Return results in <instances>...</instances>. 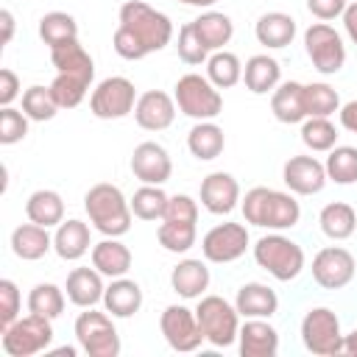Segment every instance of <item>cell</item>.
Wrapping results in <instances>:
<instances>
[{
    "label": "cell",
    "instance_id": "2",
    "mask_svg": "<svg viewBox=\"0 0 357 357\" xmlns=\"http://www.w3.org/2000/svg\"><path fill=\"white\" fill-rule=\"evenodd\" d=\"M240 209L245 223L271 229V231L293 229L301 218V206L293 198V192H282L273 187H251L240 201Z\"/></svg>",
    "mask_w": 357,
    "mask_h": 357
},
{
    "label": "cell",
    "instance_id": "5",
    "mask_svg": "<svg viewBox=\"0 0 357 357\" xmlns=\"http://www.w3.org/2000/svg\"><path fill=\"white\" fill-rule=\"evenodd\" d=\"M195 318H198V326L209 346L226 349V346L237 343L240 312L223 296H201L198 307H195Z\"/></svg>",
    "mask_w": 357,
    "mask_h": 357
},
{
    "label": "cell",
    "instance_id": "7",
    "mask_svg": "<svg viewBox=\"0 0 357 357\" xmlns=\"http://www.w3.org/2000/svg\"><path fill=\"white\" fill-rule=\"evenodd\" d=\"M75 340L78 349L89 357H117L120 354V335L109 312H98L86 307L75 318Z\"/></svg>",
    "mask_w": 357,
    "mask_h": 357
},
{
    "label": "cell",
    "instance_id": "47",
    "mask_svg": "<svg viewBox=\"0 0 357 357\" xmlns=\"http://www.w3.org/2000/svg\"><path fill=\"white\" fill-rule=\"evenodd\" d=\"M22 310V296L11 279H0V332L11 326L20 318Z\"/></svg>",
    "mask_w": 357,
    "mask_h": 357
},
{
    "label": "cell",
    "instance_id": "35",
    "mask_svg": "<svg viewBox=\"0 0 357 357\" xmlns=\"http://www.w3.org/2000/svg\"><path fill=\"white\" fill-rule=\"evenodd\" d=\"M39 36L47 47H59V45H67L73 39H78V22L73 14L67 11H47L42 20H39Z\"/></svg>",
    "mask_w": 357,
    "mask_h": 357
},
{
    "label": "cell",
    "instance_id": "27",
    "mask_svg": "<svg viewBox=\"0 0 357 357\" xmlns=\"http://www.w3.org/2000/svg\"><path fill=\"white\" fill-rule=\"evenodd\" d=\"M170 287L181 296V298H201L204 290L209 287V268L204 259H181L173 271H170Z\"/></svg>",
    "mask_w": 357,
    "mask_h": 357
},
{
    "label": "cell",
    "instance_id": "45",
    "mask_svg": "<svg viewBox=\"0 0 357 357\" xmlns=\"http://www.w3.org/2000/svg\"><path fill=\"white\" fill-rule=\"evenodd\" d=\"M178 59L184 61V64H206V59H209V50L204 47V42L198 39V33H195V28H192V22H184L181 28H178Z\"/></svg>",
    "mask_w": 357,
    "mask_h": 357
},
{
    "label": "cell",
    "instance_id": "24",
    "mask_svg": "<svg viewBox=\"0 0 357 357\" xmlns=\"http://www.w3.org/2000/svg\"><path fill=\"white\" fill-rule=\"evenodd\" d=\"M254 36L268 50L287 47L296 39V20L290 14H284V11H265L254 22Z\"/></svg>",
    "mask_w": 357,
    "mask_h": 357
},
{
    "label": "cell",
    "instance_id": "3",
    "mask_svg": "<svg viewBox=\"0 0 357 357\" xmlns=\"http://www.w3.org/2000/svg\"><path fill=\"white\" fill-rule=\"evenodd\" d=\"M84 209L89 215V223L103 234V237H123L131 229V204L123 195L117 184L100 181L86 190L84 195Z\"/></svg>",
    "mask_w": 357,
    "mask_h": 357
},
{
    "label": "cell",
    "instance_id": "14",
    "mask_svg": "<svg viewBox=\"0 0 357 357\" xmlns=\"http://www.w3.org/2000/svg\"><path fill=\"white\" fill-rule=\"evenodd\" d=\"M312 279L324 290H340L346 287L357 273V259L343 245H326L312 257Z\"/></svg>",
    "mask_w": 357,
    "mask_h": 357
},
{
    "label": "cell",
    "instance_id": "48",
    "mask_svg": "<svg viewBox=\"0 0 357 357\" xmlns=\"http://www.w3.org/2000/svg\"><path fill=\"white\" fill-rule=\"evenodd\" d=\"M162 220H176V223H198V201L187 192H176L167 198V209Z\"/></svg>",
    "mask_w": 357,
    "mask_h": 357
},
{
    "label": "cell",
    "instance_id": "8",
    "mask_svg": "<svg viewBox=\"0 0 357 357\" xmlns=\"http://www.w3.org/2000/svg\"><path fill=\"white\" fill-rule=\"evenodd\" d=\"M0 335L3 351L8 357H31L47 351V346L53 343V324L45 315L28 312L25 318H17L11 326H6Z\"/></svg>",
    "mask_w": 357,
    "mask_h": 357
},
{
    "label": "cell",
    "instance_id": "56",
    "mask_svg": "<svg viewBox=\"0 0 357 357\" xmlns=\"http://www.w3.org/2000/svg\"><path fill=\"white\" fill-rule=\"evenodd\" d=\"M53 354H67V357H75L78 349L75 346H61V349H53Z\"/></svg>",
    "mask_w": 357,
    "mask_h": 357
},
{
    "label": "cell",
    "instance_id": "11",
    "mask_svg": "<svg viewBox=\"0 0 357 357\" xmlns=\"http://www.w3.org/2000/svg\"><path fill=\"white\" fill-rule=\"evenodd\" d=\"M137 106V89L126 75L103 78L89 95V112L100 120H120Z\"/></svg>",
    "mask_w": 357,
    "mask_h": 357
},
{
    "label": "cell",
    "instance_id": "43",
    "mask_svg": "<svg viewBox=\"0 0 357 357\" xmlns=\"http://www.w3.org/2000/svg\"><path fill=\"white\" fill-rule=\"evenodd\" d=\"M50 92H53V100L59 103V109H75L86 98L89 81H84L78 75H70V73H56V78L50 84Z\"/></svg>",
    "mask_w": 357,
    "mask_h": 357
},
{
    "label": "cell",
    "instance_id": "54",
    "mask_svg": "<svg viewBox=\"0 0 357 357\" xmlns=\"http://www.w3.org/2000/svg\"><path fill=\"white\" fill-rule=\"evenodd\" d=\"M343 354L357 357V326H354L349 335H343Z\"/></svg>",
    "mask_w": 357,
    "mask_h": 357
},
{
    "label": "cell",
    "instance_id": "9",
    "mask_svg": "<svg viewBox=\"0 0 357 357\" xmlns=\"http://www.w3.org/2000/svg\"><path fill=\"white\" fill-rule=\"evenodd\" d=\"M301 343L307 351L318 357H335L343 354V332L340 318L329 307H312L301 318Z\"/></svg>",
    "mask_w": 357,
    "mask_h": 357
},
{
    "label": "cell",
    "instance_id": "6",
    "mask_svg": "<svg viewBox=\"0 0 357 357\" xmlns=\"http://www.w3.org/2000/svg\"><path fill=\"white\" fill-rule=\"evenodd\" d=\"M173 98H176L178 112L192 120H215L223 112L220 89L206 75H198V73L181 75L173 86Z\"/></svg>",
    "mask_w": 357,
    "mask_h": 357
},
{
    "label": "cell",
    "instance_id": "21",
    "mask_svg": "<svg viewBox=\"0 0 357 357\" xmlns=\"http://www.w3.org/2000/svg\"><path fill=\"white\" fill-rule=\"evenodd\" d=\"M53 251H56L59 259H64V262H75V259H81L86 251H92L89 223H84V220H78V218L61 220V223L56 226V234H53Z\"/></svg>",
    "mask_w": 357,
    "mask_h": 357
},
{
    "label": "cell",
    "instance_id": "18",
    "mask_svg": "<svg viewBox=\"0 0 357 357\" xmlns=\"http://www.w3.org/2000/svg\"><path fill=\"white\" fill-rule=\"evenodd\" d=\"M131 173L142 181V184H165L173 173V162L170 153L165 151V145L159 142H139L131 153Z\"/></svg>",
    "mask_w": 357,
    "mask_h": 357
},
{
    "label": "cell",
    "instance_id": "34",
    "mask_svg": "<svg viewBox=\"0 0 357 357\" xmlns=\"http://www.w3.org/2000/svg\"><path fill=\"white\" fill-rule=\"evenodd\" d=\"M25 215L39 226H59L64 220V201L56 190H36L25 201Z\"/></svg>",
    "mask_w": 357,
    "mask_h": 357
},
{
    "label": "cell",
    "instance_id": "12",
    "mask_svg": "<svg viewBox=\"0 0 357 357\" xmlns=\"http://www.w3.org/2000/svg\"><path fill=\"white\" fill-rule=\"evenodd\" d=\"M251 237H248V229L245 223H234V220H226V223H218L212 226L204 237H201V254L206 262H215V265H226V262H234L245 254Z\"/></svg>",
    "mask_w": 357,
    "mask_h": 357
},
{
    "label": "cell",
    "instance_id": "30",
    "mask_svg": "<svg viewBox=\"0 0 357 357\" xmlns=\"http://www.w3.org/2000/svg\"><path fill=\"white\" fill-rule=\"evenodd\" d=\"M50 61H53L56 73H70V75H78L89 84L95 78V61L78 39H73L67 45H59V47H50Z\"/></svg>",
    "mask_w": 357,
    "mask_h": 357
},
{
    "label": "cell",
    "instance_id": "44",
    "mask_svg": "<svg viewBox=\"0 0 357 357\" xmlns=\"http://www.w3.org/2000/svg\"><path fill=\"white\" fill-rule=\"evenodd\" d=\"M22 112H25L31 120H36V123L53 120L56 112H59V103L53 100L50 86H39V84L28 86V89L22 92Z\"/></svg>",
    "mask_w": 357,
    "mask_h": 357
},
{
    "label": "cell",
    "instance_id": "15",
    "mask_svg": "<svg viewBox=\"0 0 357 357\" xmlns=\"http://www.w3.org/2000/svg\"><path fill=\"white\" fill-rule=\"evenodd\" d=\"M282 181L293 195H318L326 187V167L315 156H290L282 167Z\"/></svg>",
    "mask_w": 357,
    "mask_h": 357
},
{
    "label": "cell",
    "instance_id": "33",
    "mask_svg": "<svg viewBox=\"0 0 357 357\" xmlns=\"http://www.w3.org/2000/svg\"><path fill=\"white\" fill-rule=\"evenodd\" d=\"M318 226L329 240H349L357 229V212L346 201H332L318 212Z\"/></svg>",
    "mask_w": 357,
    "mask_h": 357
},
{
    "label": "cell",
    "instance_id": "20",
    "mask_svg": "<svg viewBox=\"0 0 357 357\" xmlns=\"http://www.w3.org/2000/svg\"><path fill=\"white\" fill-rule=\"evenodd\" d=\"M64 293L67 298L86 310V307H95L98 301H103V293H106V284H103V273L92 265V268H73L67 273V282H64Z\"/></svg>",
    "mask_w": 357,
    "mask_h": 357
},
{
    "label": "cell",
    "instance_id": "39",
    "mask_svg": "<svg viewBox=\"0 0 357 357\" xmlns=\"http://www.w3.org/2000/svg\"><path fill=\"white\" fill-rule=\"evenodd\" d=\"M326 178L335 184H354L357 181V148L351 145H335L324 162Z\"/></svg>",
    "mask_w": 357,
    "mask_h": 357
},
{
    "label": "cell",
    "instance_id": "55",
    "mask_svg": "<svg viewBox=\"0 0 357 357\" xmlns=\"http://www.w3.org/2000/svg\"><path fill=\"white\" fill-rule=\"evenodd\" d=\"M178 3H184V6H195V8H212L218 0H178Z\"/></svg>",
    "mask_w": 357,
    "mask_h": 357
},
{
    "label": "cell",
    "instance_id": "50",
    "mask_svg": "<svg viewBox=\"0 0 357 357\" xmlns=\"http://www.w3.org/2000/svg\"><path fill=\"white\" fill-rule=\"evenodd\" d=\"M20 98V78L14 70H0V106H11Z\"/></svg>",
    "mask_w": 357,
    "mask_h": 357
},
{
    "label": "cell",
    "instance_id": "40",
    "mask_svg": "<svg viewBox=\"0 0 357 357\" xmlns=\"http://www.w3.org/2000/svg\"><path fill=\"white\" fill-rule=\"evenodd\" d=\"M304 106H307V117H329L340 109V95L335 86L324 81H312L304 84Z\"/></svg>",
    "mask_w": 357,
    "mask_h": 357
},
{
    "label": "cell",
    "instance_id": "22",
    "mask_svg": "<svg viewBox=\"0 0 357 357\" xmlns=\"http://www.w3.org/2000/svg\"><path fill=\"white\" fill-rule=\"evenodd\" d=\"M234 307L240 318H271L279 310V296L262 282H245L234 296Z\"/></svg>",
    "mask_w": 357,
    "mask_h": 357
},
{
    "label": "cell",
    "instance_id": "46",
    "mask_svg": "<svg viewBox=\"0 0 357 357\" xmlns=\"http://www.w3.org/2000/svg\"><path fill=\"white\" fill-rule=\"evenodd\" d=\"M28 114L17 112L14 106H3L0 109V145H14L20 139H25L28 134Z\"/></svg>",
    "mask_w": 357,
    "mask_h": 357
},
{
    "label": "cell",
    "instance_id": "38",
    "mask_svg": "<svg viewBox=\"0 0 357 357\" xmlns=\"http://www.w3.org/2000/svg\"><path fill=\"white\" fill-rule=\"evenodd\" d=\"M64 290L53 282H39L31 287L28 293V312H36V315H45V318H59L64 312Z\"/></svg>",
    "mask_w": 357,
    "mask_h": 357
},
{
    "label": "cell",
    "instance_id": "1",
    "mask_svg": "<svg viewBox=\"0 0 357 357\" xmlns=\"http://www.w3.org/2000/svg\"><path fill=\"white\" fill-rule=\"evenodd\" d=\"M173 39V22L145 0H126L120 6V25L112 36L114 53L126 61H139L148 53L167 47Z\"/></svg>",
    "mask_w": 357,
    "mask_h": 357
},
{
    "label": "cell",
    "instance_id": "4",
    "mask_svg": "<svg viewBox=\"0 0 357 357\" xmlns=\"http://www.w3.org/2000/svg\"><path fill=\"white\" fill-rule=\"evenodd\" d=\"M254 262L273 279L290 282L304 271V248L282 231H271L254 243Z\"/></svg>",
    "mask_w": 357,
    "mask_h": 357
},
{
    "label": "cell",
    "instance_id": "17",
    "mask_svg": "<svg viewBox=\"0 0 357 357\" xmlns=\"http://www.w3.org/2000/svg\"><path fill=\"white\" fill-rule=\"evenodd\" d=\"M201 206L212 215H229L240 206V184L231 173L215 170L201 181Z\"/></svg>",
    "mask_w": 357,
    "mask_h": 357
},
{
    "label": "cell",
    "instance_id": "13",
    "mask_svg": "<svg viewBox=\"0 0 357 357\" xmlns=\"http://www.w3.org/2000/svg\"><path fill=\"white\" fill-rule=\"evenodd\" d=\"M159 329H162V337L167 340V346L173 351H195L201 349L204 340V332L198 326V318H195V310L184 307V304H170L165 307V312L159 315Z\"/></svg>",
    "mask_w": 357,
    "mask_h": 357
},
{
    "label": "cell",
    "instance_id": "28",
    "mask_svg": "<svg viewBox=\"0 0 357 357\" xmlns=\"http://www.w3.org/2000/svg\"><path fill=\"white\" fill-rule=\"evenodd\" d=\"M243 81L245 89H251L254 95H268L282 84V67L273 56L268 53H257L245 61L243 67Z\"/></svg>",
    "mask_w": 357,
    "mask_h": 357
},
{
    "label": "cell",
    "instance_id": "10",
    "mask_svg": "<svg viewBox=\"0 0 357 357\" xmlns=\"http://www.w3.org/2000/svg\"><path fill=\"white\" fill-rule=\"evenodd\" d=\"M304 50H307V59L312 61V67L321 75H335L346 64L343 36L326 22H312L304 31Z\"/></svg>",
    "mask_w": 357,
    "mask_h": 357
},
{
    "label": "cell",
    "instance_id": "25",
    "mask_svg": "<svg viewBox=\"0 0 357 357\" xmlns=\"http://www.w3.org/2000/svg\"><path fill=\"white\" fill-rule=\"evenodd\" d=\"M271 112L279 123H304L307 120V106H304V84L298 81H282L271 92Z\"/></svg>",
    "mask_w": 357,
    "mask_h": 357
},
{
    "label": "cell",
    "instance_id": "31",
    "mask_svg": "<svg viewBox=\"0 0 357 357\" xmlns=\"http://www.w3.org/2000/svg\"><path fill=\"white\" fill-rule=\"evenodd\" d=\"M187 148L195 159L201 162H212L223 153L226 148V137H223V128L215 123V120H198L190 134H187Z\"/></svg>",
    "mask_w": 357,
    "mask_h": 357
},
{
    "label": "cell",
    "instance_id": "42",
    "mask_svg": "<svg viewBox=\"0 0 357 357\" xmlns=\"http://www.w3.org/2000/svg\"><path fill=\"white\" fill-rule=\"evenodd\" d=\"M301 142L315 153L332 151L337 145V128L329 117H307L301 123Z\"/></svg>",
    "mask_w": 357,
    "mask_h": 357
},
{
    "label": "cell",
    "instance_id": "29",
    "mask_svg": "<svg viewBox=\"0 0 357 357\" xmlns=\"http://www.w3.org/2000/svg\"><path fill=\"white\" fill-rule=\"evenodd\" d=\"M92 265L109 276V279H117V276H126L128 268H131V251L126 243H120L117 237H103L100 243L92 245Z\"/></svg>",
    "mask_w": 357,
    "mask_h": 357
},
{
    "label": "cell",
    "instance_id": "37",
    "mask_svg": "<svg viewBox=\"0 0 357 357\" xmlns=\"http://www.w3.org/2000/svg\"><path fill=\"white\" fill-rule=\"evenodd\" d=\"M206 78L218 89H229L243 78V64L231 50H215L206 59Z\"/></svg>",
    "mask_w": 357,
    "mask_h": 357
},
{
    "label": "cell",
    "instance_id": "32",
    "mask_svg": "<svg viewBox=\"0 0 357 357\" xmlns=\"http://www.w3.org/2000/svg\"><path fill=\"white\" fill-rule=\"evenodd\" d=\"M192 28L209 53L223 50V45H229L234 36V22L223 11H204L201 17L192 20Z\"/></svg>",
    "mask_w": 357,
    "mask_h": 357
},
{
    "label": "cell",
    "instance_id": "41",
    "mask_svg": "<svg viewBox=\"0 0 357 357\" xmlns=\"http://www.w3.org/2000/svg\"><path fill=\"white\" fill-rule=\"evenodd\" d=\"M159 245L170 254H187L195 240H198V229L195 223H176V220H162V226L156 229Z\"/></svg>",
    "mask_w": 357,
    "mask_h": 357
},
{
    "label": "cell",
    "instance_id": "16",
    "mask_svg": "<svg viewBox=\"0 0 357 357\" xmlns=\"http://www.w3.org/2000/svg\"><path fill=\"white\" fill-rule=\"evenodd\" d=\"M176 98L162 92V89H148L137 98V106H134V120L139 128L145 131H165L173 126L176 120Z\"/></svg>",
    "mask_w": 357,
    "mask_h": 357
},
{
    "label": "cell",
    "instance_id": "19",
    "mask_svg": "<svg viewBox=\"0 0 357 357\" xmlns=\"http://www.w3.org/2000/svg\"><path fill=\"white\" fill-rule=\"evenodd\" d=\"M237 349L243 357H273L279 351V332L268 318H245L237 332Z\"/></svg>",
    "mask_w": 357,
    "mask_h": 357
},
{
    "label": "cell",
    "instance_id": "26",
    "mask_svg": "<svg viewBox=\"0 0 357 357\" xmlns=\"http://www.w3.org/2000/svg\"><path fill=\"white\" fill-rule=\"evenodd\" d=\"M50 248H53V237L47 234V226H39L31 220L11 231V251H14V257H20L25 262L42 259Z\"/></svg>",
    "mask_w": 357,
    "mask_h": 357
},
{
    "label": "cell",
    "instance_id": "51",
    "mask_svg": "<svg viewBox=\"0 0 357 357\" xmlns=\"http://www.w3.org/2000/svg\"><path fill=\"white\" fill-rule=\"evenodd\" d=\"M337 117H340V126L351 134H357V100H349V103H340L337 109Z\"/></svg>",
    "mask_w": 357,
    "mask_h": 357
},
{
    "label": "cell",
    "instance_id": "52",
    "mask_svg": "<svg viewBox=\"0 0 357 357\" xmlns=\"http://www.w3.org/2000/svg\"><path fill=\"white\" fill-rule=\"evenodd\" d=\"M343 31L351 39V45H357V0L349 3L346 11H343Z\"/></svg>",
    "mask_w": 357,
    "mask_h": 357
},
{
    "label": "cell",
    "instance_id": "36",
    "mask_svg": "<svg viewBox=\"0 0 357 357\" xmlns=\"http://www.w3.org/2000/svg\"><path fill=\"white\" fill-rule=\"evenodd\" d=\"M167 192L162 190V184H142L139 190H134V195L128 198L134 218L139 220H162L165 209H167Z\"/></svg>",
    "mask_w": 357,
    "mask_h": 357
},
{
    "label": "cell",
    "instance_id": "23",
    "mask_svg": "<svg viewBox=\"0 0 357 357\" xmlns=\"http://www.w3.org/2000/svg\"><path fill=\"white\" fill-rule=\"evenodd\" d=\"M103 307L112 318H131L139 312L142 307V287L134 282V279H126V276H117L106 284V293H103Z\"/></svg>",
    "mask_w": 357,
    "mask_h": 357
},
{
    "label": "cell",
    "instance_id": "53",
    "mask_svg": "<svg viewBox=\"0 0 357 357\" xmlns=\"http://www.w3.org/2000/svg\"><path fill=\"white\" fill-rule=\"evenodd\" d=\"M0 28H3V36H0V45H8L11 36H14V14L8 8L0 11Z\"/></svg>",
    "mask_w": 357,
    "mask_h": 357
},
{
    "label": "cell",
    "instance_id": "49",
    "mask_svg": "<svg viewBox=\"0 0 357 357\" xmlns=\"http://www.w3.org/2000/svg\"><path fill=\"white\" fill-rule=\"evenodd\" d=\"M349 0H307V8L312 17H318L321 22H329L335 17H343Z\"/></svg>",
    "mask_w": 357,
    "mask_h": 357
}]
</instances>
